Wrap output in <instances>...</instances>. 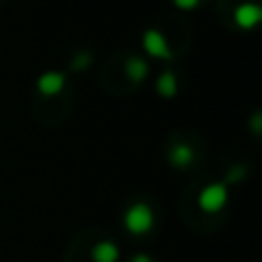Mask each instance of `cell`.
<instances>
[{
	"mask_svg": "<svg viewBox=\"0 0 262 262\" xmlns=\"http://www.w3.org/2000/svg\"><path fill=\"white\" fill-rule=\"evenodd\" d=\"M232 18H235L237 28H242V30H251V28H255L260 23L262 9L255 3H244V5H239V7L235 9Z\"/></svg>",
	"mask_w": 262,
	"mask_h": 262,
	"instance_id": "obj_5",
	"label": "cell"
},
{
	"mask_svg": "<svg viewBox=\"0 0 262 262\" xmlns=\"http://www.w3.org/2000/svg\"><path fill=\"white\" fill-rule=\"evenodd\" d=\"M90 62H92L90 51H78L76 58H74V62H72V69L74 72H85V69L90 67Z\"/></svg>",
	"mask_w": 262,
	"mask_h": 262,
	"instance_id": "obj_10",
	"label": "cell"
},
{
	"mask_svg": "<svg viewBox=\"0 0 262 262\" xmlns=\"http://www.w3.org/2000/svg\"><path fill=\"white\" fill-rule=\"evenodd\" d=\"M193 159H195V152L184 143L175 145V147L170 149V163L175 168H189L191 163H193Z\"/></svg>",
	"mask_w": 262,
	"mask_h": 262,
	"instance_id": "obj_6",
	"label": "cell"
},
{
	"mask_svg": "<svg viewBox=\"0 0 262 262\" xmlns=\"http://www.w3.org/2000/svg\"><path fill=\"white\" fill-rule=\"evenodd\" d=\"M143 46L152 58H159V60H170L172 53H170V46H168L166 37L157 30V28H149L147 32L143 35Z\"/></svg>",
	"mask_w": 262,
	"mask_h": 262,
	"instance_id": "obj_3",
	"label": "cell"
},
{
	"mask_svg": "<svg viewBox=\"0 0 262 262\" xmlns=\"http://www.w3.org/2000/svg\"><path fill=\"white\" fill-rule=\"evenodd\" d=\"M67 85V76L62 72H44L39 78H37V90L44 97H55L64 90Z\"/></svg>",
	"mask_w": 262,
	"mask_h": 262,
	"instance_id": "obj_4",
	"label": "cell"
},
{
	"mask_svg": "<svg viewBox=\"0 0 262 262\" xmlns=\"http://www.w3.org/2000/svg\"><path fill=\"white\" fill-rule=\"evenodd\" d=\"M147 62H145L143 58H138V55H134V58L127 60V78L131 83H143L145 78H147Z\"/></svg>",
	"mask_w": 262,
	"mask_h": 262,
	"instance_id": "obj_8",
	"label": "cell"
},
{
	"mask_svg": "<svg viewBox=\"0 0 262 262\" xmlns=\"http://www.w3.org/2000/svg\"><path fill=\"white\" fill-rule=\"evenodd\" d=\"M157 90H159V95L166 97V99H170V97L177 95V74L172 72V69H168V72H163L161 76H159Z\"/></svg>",
	"mask_w": 262,
	"mask_h": 262,
	"instance_id": "obj_9",
	"label": "cell"
},
{
	"mask_svg": "<svg viewBox=\"0 0 262 262\" xmlns=\"http://www.w3.org/2000/svg\"><path fill=\"white\" fill-rule=\"evenodd\" d=\"M131 262H152V260H149L147 255H143V253H140V255H136V258H131Z\"/></svg>",
	"mask_w": 262,
	"mask_h": 262,
	"instance_id": "obj_13",
	"label": "cell"
},
{
	"mask_svg": "<svg viewBox=\"0 0 262 262\" xmlns=\"http://www.w3.org/2000/svg\"><path fill=\"white\" fill-rule=\"evenodd\" d=\"M120 258V249L113 242H99L92 249V260L95 262H118Z\"/></svg>",
	"mask_w": 262,
	"mask_h": 262,
	"instance_id": "obj_7",
	"label": "cell"
},
{
	"mask_svg": "<svg viewBox=\"0 0 262 262\" xmlns=\"http://www.w3.org/2000/svg\"><path fill=\"white\" fill-rule=\"evenodd\" d=\"M175 3V7L180 9H186V12H191V9H195L200 5V0H172Z\"/></svg>",
	"mask_w": 262,
	"mask_h": 262,
	"instance_id": "obj_11",
	"label": "cell"
},
{
	"mask_svg": "<svg viewBox=\"0 0 262 262\" xmlns=\"http://www.w3.org/2000/svg\"><path fill=\"white\" fill-rule=\"evenodd\" d=\"M228 203V186L221 184V182H214V184H207L198 195V205L203 212L207 214H216L226 207Z\"/></svg>",
	"mask_w": 262,
	"mask_h": 262,
	"instance_id": "obj_2",
	"label": "cell"
},
{
	"mask_svg": "<svg viewBox=\"0 0 262 262\" xmlns=\"http://www.w3.org/2000/svg\"><path fill=\"white\" fill-rule=\"evenodd\" d=\"M251 129L255 131V134H260V113L253 115V122H251Z\"/></svg>",
	"mask_w": 262,
	"mask_h": 262,
	"instance_id": "obj_12",
	"label": "cell"
},
{
	"mask_svg": "<svg viewBox=\"0 0 262 262\" xmlns=\"http://www.w3.org/2000/svg\"><path fill=\"white\" fill-rule=\"evenodd\" d=\"M154 226V214L145 203H134L124 214V228L131 235H145Z\"/></svg>",
	"mask_w": 262,
	"mask_h": 262,
	"instance_id": "obj_1",
	"label": "cell"
}]
</instances>
